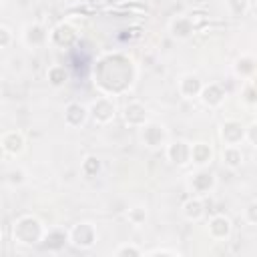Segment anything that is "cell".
<instances>
[{
    "label": "cell",
    "instance_id": "6da1fadb",
    "mask_svg": "<svg viewBox=\"0 0 257 257\" xmlns=\"http://www.w3.org/2000/svg\"><path fill=\"white\" fill-rule=\"evenodd\" d=\"M133 60L122 54H106L94 66V84H98L106 96L124 92L133 84Z\"/></svg>",
    "mask_w": 257,
    "mask_h": 257
},
{
    "label": "cell",
    "instance_id": "7a4b0ae2",
    "mask_svg": "<svg viewBox=\"0 0 257 257\" xmlns=\"http://www.w3.org/2000/svg\"><path fill=\"white\" fill-rule=\"evenodd\" d=\"M42 237H44L42 223L32 215H24L14 223V241L24 245H36L38 241H42Z\"/></svg>",
    "mask_w": 257,
    "mask_h": 257
},
{
    "label": "cell",
    "instance_id": "3957f363",
    "mask_svg": "<svg viewBox=\"0 0 257 257\" xmlns=\"http://www.w3.org/2000/svg\"><path fill=\"white\" fill-rule=\"evenodd\" d=\"M88 116L96 122V124H108L114 120L116 116V104L112 100V96H98L96 100H92V104L88 106Z\"/></svg>",
    "mask_w": 257,
    "mask_h": 257
},
{
    "label": "cell",
    "instance_id": "277c9868",
    "mask_svg": "<svg viewBox=\"0 0 257 257\" xmlns=\"http://www.w3.org/2000/svg\"><path fill=\"white\" fill-rule=\"evenodd\" d=\"M68 241L80 249H88L96 241V229L92 223H76L68 231Z\"/></svg>",
    "mask_w": 257,
    "mask_h": 257
},
{
    "label": "cell",
    "instance_id": "5b68a950",
    "mask_svg": "<svg viewBox=\"0 0 257 257\" xmlns=\"http://www.w3.org/2000/svg\"><path fill=\"white\" fill-rule=\"evenodd\" d=\"M141 139L149 149H159L167 145V128L159 122H145L141 126Z\"/></svg>",
    "mask_w": 257,
    "mask_h": 257
},
{
    "label": "cell",
    "instance_id": "8992f818",
    "mask_svg": "<svg viewBox=\"0 0 257 257\" xmlns=\"http://www.w3.org/2000/svg\"><path fill=\"white\" fill-rule=\"evenodd\" d=\"M213 187H215V175L203 167H199V171L195 175H191V179H189V189L197 197L209 195L213 191Z\"/></svg>",
    "mask_w": 257,
    "mask_h": 257
},
{
    "label": "cell",
    "instance_id": "52a82bcc",
    "mask_svg": "<svg viewBox=\"0 0 257 257\" xmlns=\"http://www.w3.org/2000/svg\"><path fill=\"white\" fill-rule=\"evenodd\" d=\"M122 118L128 126H135V128H141L147 120H149V114H147V108L143 102L139 100H131L128 104H124L122 108Z\"/></svg>",
    "mask_w": 257,
    "mask_h": 257
},
{
    "label": "cell",
    "instance_id": "ba28073f",
    "mask_svg": "<svg viewBox=\"0 0 257 257\" xmlns=\"http://www.w3.org/2000/svg\"><path fill=\"white\" fill-rule=\"evenodd\" d=\"M24 137L20 131H6L0 137V149L8 155V157H18L24 151Z\"/></svg>",
    "mask_w": 257,
    "mask_h": 257
},
{
    "label": "cell",
    "instance_id": "9c48e42d",
    "mask_svg": "<svg viewBox=\"0 0 257 257\" xmlns=\"http://www.w3.org/2000/svg\"><path fill=\"white\" fill-rule=\"evenodd\" d=\"M225 96H227L225 88H223L221 84H217V82L203 84V88H201V92H199V98H201V100H203V104H205V106H209V108L221 106V104H223V100H225Z\"/></svg>",
    "mask_w": 257,
    "mask_h": 257
},
{
    "label": "cell",
    "instance_id": "30bf717a",
    "mask_svg": "<svg viewBox=\"0 0 257 257\" xmlns=\"http://www.w3.org/2000/svg\"><path fill=\"white\" fill-rule=\"evenodd\" d=\"M88 118V108L80 102H68L64 106V122L70 126V128H78L86 122Z\"/></svg>",
    "mask_w": 257,
    "mask_h": 257
},
{
    "label": "cell",
    "instance_id": "8fae6325",
    "mask_svg": "<svg viewBox=\"0 0 257 257\" xmlns=\"http://www.w3.org/2000/svg\"><path fill=\"white\" fill-rule=\"evenodd\" d=\"M221 139L225 145H241L245 141V126L239 120H225L221 124Z\"/></svg>",
    "mask_w": 257,
    "mask_h": 257
},
{
    "label": "cell",
    "instance_id": "7c38bea8",
    "mask_svg": "<svg viewBox=\"0 0 257 257\" xmlns=\"http://www.w3.org/2000/svg\"><path fill=\"white\" fill-rule=\"evenodd\" d=\"M203 88V82L197 74H183L177 82V90L183 98H197Z\"/></svg>",
    "mask_w": 257,
    "mask_h": 257
},
{
    "label": "cell",
    "instance_id": "4fadbf2b",
    "mask_svg": "<svg viewBox=\"0 0 257 257\" xmlns=\"http://www.w3.org/2000/svg\"><path fill=\"white\" fill-rule=\"evenodd\" d=\"M189 143L185 141H173L169 145H165V153H167V159L173 163V165H187L189 163Z\"/></svg>",
    "mask_w": 257,
    "mask_h": 257
},
{
    "label": "cell",
    "instance_id": "5bb4252c",
    "mask_svg": "<svg viewBox=\"0 0 257 257\" xmlns=\"http://www.w3.org/2000/svg\"><path fill=\"white\" fill-rule=\"evenodd\" d=\"M213 159V149L207 143H193L189 147V163H195L197 167L209 165Z\"/></svg>",
    "mask_w": 257,
    "mask_h": 257
},
{
    "label": "cell",
    "instance_id": "9a60e30c",
    "mask_svg": "<svg viewBox=\"0 0 257 257\" xmlns=\"http://www.w3.org/2000/svg\"><path fill=\"white\" fill-rule=\"evenodd\" d=\"M169 28H171V34H173L175 38L185 40V38H189V36L195 32V22H193L191 16H177V18L171 20Z\"/></svg>",
    "mask_w": 257,
    "mask_h": 257
},
{
    "label": "cell",
    "instance_id": "2e32d148",
    "mask_svg": "<svg viewBox=\"0 0 257 257\" xmlns=\"http://www.w3.org/2000/svg\"><path fill=\"white\" fill-rule=\"evenodd\" d=\"M22 38H24V42H26L28 46H42V44L48 40V32H46V28H44L42 24L34 22V24H28V26L24 28Z\"/></svg>",
    "mask_w": 257,
    "mask_h": 257
},
{
    "label": "cell",
    "instance_id": "e0dca14e",
    "mask_svg": "<svg viewBox=\"0 0 257 257\" xmlns=\"http://www.w3.org/2000/svg\"><path fill=\"white\" fill-rule=\"evenodd\" d=\"M231 233V221L225 215H215L209 221V235L215 239H225Z\"/></svg>",
    "mask_w": 257,
    "mask_h": 257
},
{
    "label": "cell",
    "instance_id": "ac0fdd59",
    "mask_svg": "<svg viewBox=\"0 0 257 257\" xmlns=\"http://www.w3.org/2000/svg\"><path fill=\"white\" fill-rule=\"evenodd\" d=\"M245 161V155L241 151V145H225L223 149V165L229 169H239Z\"/></svg>",
    "mask_w": 257,
    "mask_h": 257
},
{
    "label": "cell",
    "instance_id": "d6986e66",
    "mask_svg": "<svg viewBox=\"0 0 257 257\" xmlns=\"http://www.w3.org/2000/svg\"><path fill=\"white\" fill-rule=\"evenodd\" d=\"M183 215L189 219V221H199L203 215H205V205H203V199L193 195L191 199H187L183 203Z\"/></svg>",
    "mask_w": 257,
    "mask_h": 257
},
{
    "label": "cell",
    "instance_id": "ffe728a7",
    "mask_svg": "<svg viewBox=\"0 0 257 257\" xmlns=\"http://www.w3.org/2000/svg\"><path fill=\"white\" fill-rule=\"evenodd\" d=\"M52 42H56V44H60V46H68V44H72L74 40H76V34H74V30L68 26V24H60V26H56L54 30H52V34L48 36Z\"/></svg>",
    "mask_w": 257,
    "mask_h": 257
},
{
    "label": "cell",
    "instance_id": "44dd1931",
    "mask_svg": "<svg viewBox=\"0 0 257 257\" xmlns=\"http://www.w3.org/2000/svg\"><path fill=\"white\" fill-rule=\"evenodd\" d=\"M46 78L52 86H62L66 80H68V72L62 64H52L48 70H46Z\"/></svg>",
    "mask_w": 257,
    "mask_h": 257
},
{
    "label": "cell",
    "instance_id": "7402d4cb",
    "mask_svg": "<svg viewBox=\"0 0 257 257\" xmlns=\"http://www.w3.org/2000/svg\"><path fill=\"white\" fill-rule=\"evenodd\" d=\"M42 241L46 243L48 249H60L68 241V233H64V231H50V233H44Z\"/></svg>",
    "mask_w": 257,
    "mask_h": 257
},
{
    "label": "cell",
    "instance_id": "603a6c76",
    "mask_svg": "<svg viewBox=\"0 0 257 257\" xmlns=\"http://www.w3.org/2000/svg\"><path fill=\"white\" fill-rule=\"evenodd\" d=\"M126 219H128L131 225L141 227V225H145V221H147V209H145L143 205H135V207H131V209L126 211Z\"/></svg>",
    "mask_w": 257,
    "mask_h": 257
},
{
    "label": "cell",
    "instance_id": "cb8c5ba5",
    "mask_svg": "<svg viewBox=\"0 0 257 257\" xmlns=\"http://www.w3.org/2000/svg\"><path fill=\"white\" fill-rule=\"evenodd\" d=\"M255 70V60L251 56H243L237 60V66H235V72L239 76H251Z\"/></svg>",
    "mask_w": 257,
    "mask_h": 257
},
{
    "label": "cell",
    "instance_id": "d4e9b609",
    "mask_svg": "<svg viewBox=\"0 0 257 257\" xmlns=\"http://www.w3.org/2000/svg\"><path fill=\"white\" fill-rule=\"evenodd\" d=\"M80 171L86 175V177H94L98 171H100V159L98 157H86L84 161H82V167H80Z\"/></svg>",
    "mask_w": 257,
    "mask_h": 257
},
{
    "label": "cell",
    "instance_id": "484cf974",
    "mask_svg": "<svg viewBox=\"0 0 257 257\" xmlns=\"http://www.w3.org/2000/svg\"><path fill=\"white\" fill-rule=\"evenodd\" d=\"M114 255H118V257H122V255H141V249H137V247H133V245H120V247L114 251Z\"/></svg>",
    "mask_w": 257,
    "mask_h": 257
},
{
    "label": "cell",
    "instance_id": "4316f807",
    "mask_svg": "<svg viewBox=\"0 0 257 257\" xmlns=\"http://www.w3.org/2000/svg\"><path fill=\"white\" fill-rule=\"evenodd\" d=\"M10 42H12V32L6 26H0V48L10 46Z\"/></svg>",
    "mask_w": 257,
    "mask_h": 257
},
{
    "label": "cell",
    "instance_id": "83f0119b",
    "mask_svg": "<svg viewBox=\"0 0 257 257\" xmlns=\"http://www.w3.org/2000/svg\"><path fill=\"white\" fill-rule=\"evenodd\" d=\"M255 90H253V82H249L247 86H245V102H249V104H255Z\"/></svg>",
    "mask_w": 257,
    "mask_h": 257
},
{
    "label": "cell",
    "instance_id": "f1b7e54d",
    "mask_svg": "<svg viewBox=\"0 0 257 257\" xmlns=\"http://www.w3.org/2000/svg\"><path fill=\"white\" fill-rule=\"evenodd\" d=\"M149 255H179L177 251H167V249H155V251H149Z\"/></svg>",
    "mask_w": 257,
    "mask_h": 257
},
{
    "label": "cell",
    "instance_id": "f546056e",
    "mask_svg": "<svg viewBox=\"0 0 257 257\" xmlns=\"http://www.w3.org/2000/svg\"><path fill=\"white\" fill-rule=\"evenodd\" d=\"M253 213H255V205L249 207V221H251V223H255V215H253Z\"/></svg>",
    "mask_w": 257,
    "mask_h": 257
},
{
    "label": "cell",
    "instance_id": "4dcf8cb0",
    "mask_svg": "<svg viewBox=\"0 0 257 257\" xmlns=\"http://www.w3.org/2000/svg\"><path fill=\"white\" fill-rule=\"evenodd\" d=\"M0 90H2V78H0Z\"/></svg>",
    "mask_w": 257,
    "mask_h": 257
},
{
    "label": "cell",
    "instance_id": "1f68e13d",
    "mask_svg": "<svg viewBox=\"0 0 257 257\" xmlns=\"http://www.w3.org/2000/svg\"><path fill=\"white\" fill-rule=\"evenodd\" d=\"M106 2H118V0H106Z\"/></svg>",
    "mask_w": 257,
    "mask_h": 257
},
{
    "label": "cell",
    "instance_id": "d6a6232c",
    "mask_svg": "<svg viewBox=\"0 0 257 257\" xmlns=\"http://www.w3.org/2000/svg\"><path fill=\"white\" fill-rule=\"evenodd\" d=\"M66 2H76V0H66Z\"/></svg>",
    "mask_w": 257,
    "mask_h": 257
},
{
    "label": "cell",
    "instance_id": "836d02e7",
    "mask_svg": "<svg viewBox=\"0 0 257 257\" xmlns=\"http://www.w3.org/2000/svg\"><path fill=\"white\" fill-rule=\"evenodd\" d=\"M0 243H2V233H0Z\"/></svg>",
    "mask_w": 257,
    "mask_h": 257
},
{
    "label": "cell",
    "instance_id": "e575fe53",
    "mask_svg": "<svg viewBox=\"0 0 257 257\" xmlns=\"http://www.w3.org/2000/svg\"><path fill=\"white\" fill-rule=\"evenodd\" d=\"M0 8H2V0H0Z\"/></svg>",
    "mask_w": 257,
    "mask_h": 257
}]
</instances>
